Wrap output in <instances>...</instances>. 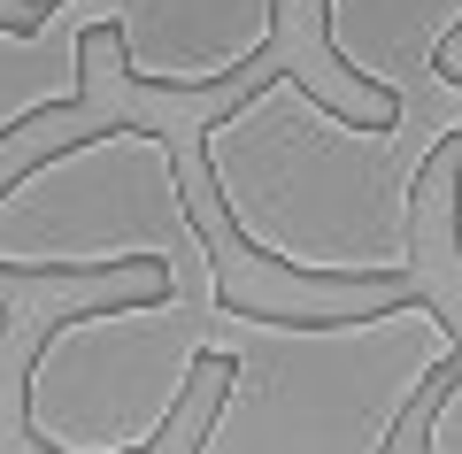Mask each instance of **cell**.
Masks as SVG:
<instances>
[{"mask_svg": "<svg viewBox=\"0 0 462 454\" xmlns=\"http://www.w3.org/2000/svg\"><path fill=\"white\" fill-rule=\"evenodd\" d=\"M401 124V108L363 124L331 108L300 69H270L200 124V178L224 231L293 285H416V193L431 154H409Z\"/></svg>", "mask_w": 462, "mask_h": 454, "instance_id": "cell-1", "label": "cell"}, {"mask_svg": "<svg viewBox=\"0 0 462 454\" xmlns=\"http://www.w3.org/2000/svg\"><path fill=\"white\" fill-rule=\"evenodd\" d=\"M462 355L439 301H385L370 316H278L224 301L216 385L193 454H393L431 377Z\"/></svg>", "mask_w": 462, "mask_h": 454, "instance_id": "cell-2", "label": "cell"}, {"mask_svg": "<svg viewBox=\"0 0 462 454\" xmlns=\"http://www.w3.org/2000/svg\"><path fill=\"white\" fill-rule=\"evenodd\" d=\"M154 270L231 292L185 193V162L154 124H100L0 178V277Z\"/></svg>", "mask_w": 462, "mask_h": 454, "instance_id": "cell-3", "label": "cell"}, {"mask_svg": "<svg viewBox=\"0 0 462 454\" xmlns=\"http://www.w3.org/2000/svg\"><path fill=\"white\" fill-rule=\"evenodd\" d=\"M231 292L162 285L147 301H100L54 316L23 362L16 439L32 454H154L178 431L193 377L216 362V324Z\"/></svg>", "mask_w": 462, "mask_h": 454, "instance_id": "cell-4", "label": "cell"}, {"mask_svg": "<svg viewBox=\"0 0 462 454\" xmlns=\"http://www.w3.org/2000/svg\"><path fill=\"white\" fill-rule=\"evenodd\" d=\"M285 0H108L116 69L139 93H216L278 39Z\"/></svg>", "mask_w": 462, "mask_h": 454, "instance_id": "cell-5", "label": "cell"}, {"mask_svg": "<svg viewBox=\"0 0 462 454\" xmlns=\"http://www.w3.org/2000/svg\"><path fill=\"white\" fill-rule=\"evenodd\" d=\"M462 32V0H324V47L355 85L385 93L401 116L416 100H447V47Z\"/></svg>", "mask_w": 462, "mask_h": 454, "instance_id": "cell-6", "label": "cell"}, {"mask_svg": "<svg viewBox=\"0 0 462 454\" xmlns=\"http://www.w3.org/2000/svg\"><path fill=\"white\" fill-rule=\"evenodd\" d=\"M100 39H108V0H54L23 23H0V139H16L54 108H78Z\"/></svg>", "mask_w": 462, "mask_h": 454, "instance_id": "cell-7", "label": "cell"}, {"mask_svg": "<svg viewBox=\"0 0 462 454\" xmlns=\"http://www.w3.org/2000/svg\"><path fill=\"white\" fill-rule=\"evenodd\" d=\"M409 447H424V454H462V370H455V385H447L439 401H431L424 431H416Z\"/></svg>", "mask_w": 462, "mask_h": 454, "instance_id": "cell-8", "label": "cell"}, {"mask_svg": "<svg viewBox=\"0 0 462 454\" xmlns=\"http://www.w3.org/2000/svg\"><path fill=\"white\" fill-rule=\"evenodd\" d=\"M455 139H462V69H455V93L439 100V124L424 131V154H447Z\"/></svg>", "mask_w": 462, "mask_h": 454, "instance_id": "cell-9", "label": "cell"}, {"mask_svg": "<svg viewBox=\"0 0 462 454\" xmlns=\"http://www.w3.org/2000/svg\"><path fill=\"white\" fill-rule=\"evenodd\" d=\"M447 216H455V262H462V162H455V185H447Z\"/></svg>", "mask_w": 462, "mask_h": 454, "instance_id": "cell-10", "label": "cell"}, {"mask_svg": "<svg viewBox=\"0 0 462 454\" xmlns=\"http://www.w3.org/2000/svg\"><path fill=\"white\" fill-rule=\"evenodd\" d=\"M0 339H8V301H0Z\"/></svg>", "mask_w": 462, "mask_h": 454, "instance_id": "cell-11", "label": "cell"}, {"mask_svg": "<svg viewBox=\"0 0 462 454\" xmlns=\"http://www.w3.org/2000/svg\"><path fill=\"white\" fill-rule=\"evenodd\" d=\"M23 8H54V0H23Z\"/></svg>", "mask_w": 462, "mask_h": 454, "instance_id": "cell-12", "label": "cell"}]
</instances>
